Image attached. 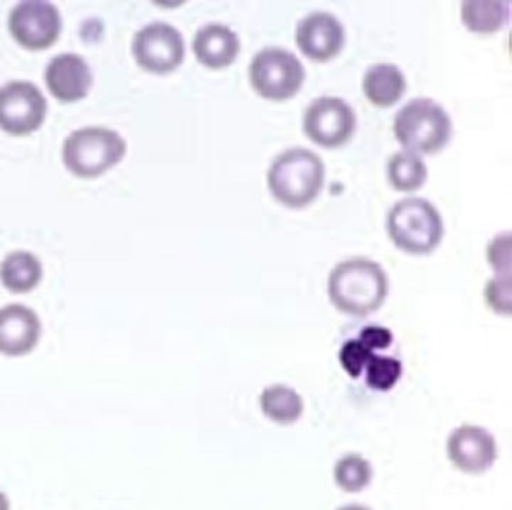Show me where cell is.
Listing matches in <instances>:
<instances>
[{
  "label": "cell",
  "mask_w": 512,
  "mask_h": 510,
  "mask_svg": "<svg viewBox=\"0 0 512 510\" xmlns=\"http://www.w3.org/2000/svg\"><path fill=\"white\" fill-rule=\"evenodd\" d=\"M47 116V99L35 84L11 81L0 87V128L14 137L38 131Z\"/></svg>",
  "instance_id": "obj_7"
},
{
  "label": "cell",
  "mask_w": 512,
  "mask_h": 510,
  "mask_svg": "<svg viewBox=\"0 0 512 510\" xmlns=\"http://www.w3.org/2000/svg\"><path fill=\"white\" fill-rule=\"evenodd\" d=\"M334 477L343 491L359 492L371 482L373 468L364 456L349 453L338 459L334 468Z\"/></svg>",
  "instance_id": "obj_21"
},
{
  "label": "cell",
  "mask_w": 512,
  "mask_h": 510,
  "mask_svg": "<svg viewBox=\"0 0 512 510\" xmlns=\"http://www.w3.org/2000/svg\"><path fill=\"white\" fill-rule=\"evenodd\" d=\"M11 36L26 50H47L56 44L62 32V18L53 3L43 0L22 2L11 11L8 20Z\"/></svg>",
  "instance_id": "obj_10"
},
{
  "label": "cell",
  "mask_w": 512,
  "mask_h": 510,
  "mask_svg": "<svg viewBox=\"0 0 512 510\" xmlns=\"http://www.w3.org/2000/svg\"><path fill=\"white\" fill-rule=\"evenodd\" d=\"M338 510H370L362 504H347V506L340 507Z\"/></svg>",
  "instance_id": "obj_28"
},
{
  "label": "cell",
  "mask_w": 512,
  "mask_h": 510,
  "mask_svg": "<svg viewBox=\"0 0 512 510\" xmlns=\"http://www.w3.org/2000/svg\"><path fill=\"white\" fill-rule=\"evenodd\" d=\"M133 54L137 65L145 71L157 75L170 74L184 62V38L176 27L158 21L137 32Z\"/></svg>",
  "instance_id": "obj_9"
},
{
  "label": "cell",
  "mask_w": 512,
  "mask_h": 510,
  "mask_svg": "<svg viewBox=\"0 0 512 510\" xmlns=\"http://www.w3.org/2000/svg\"><path fill=\"white\" fill-rule=\"evenodd\" d=\"M427 176V167L416 153L398 152L389 159L388 179L397 191H418L427 182Z\"/></svg>",
  "instance_id": "obj_20"
},
{
  "label": "cell",
  "mask_w": 512,
  "mask_h": 510,
  "mask_svg": "<svg viewBox=\"0 0 512 510\" xmlns=\"http://www.w3.org/2000/svg\"><path fill=\"white\" fill-rule=\"evenodd\" d=\"M446 452L449 461L463 473H484L496 461V440L482 426L461 425L449 434Z\"/></svg>",
  "instance_id": "obj_11"
},
{
  "label": "cell",
  "mask_w": 512,
  "mask_h": 510,
  "mask_svg": "<svg viewBox=\"0 0 512 510\" xmlns=\"http://www.w3.org/2000/svg\"><path fill=\"white\" fill-rule=\"evenodd\" d=\"M325 183V165L320 156L302 147L281 153L268 171V186L275 200L290 209L310 206Z\"/></svg>",
  "instance_id": "obj_2"
},
{
  "label": "cell",
  "mask_w": 512,
  "mask_h": 510,
  "mask_svg": "<svg viewBox=\"0 0 512 510\" xmlns=\"http://www.w3.org/2000/svg\"><path fill=\"white\" fill-rule=\"evenodd\" d=\"M394 134L406 152L433 155L448 144L452 122L433 99H412L395 116Z\"/></svg>",
  "instance_id": "obj_3"
},
{
  "label": "cell",
  "mask_w": 512,
  "mask_h": 510,
  "mask_svg": "<svg viewBox=\"0 0 512 510\" xmlns=\"http://www.w3.org/2000/svg\"><path fill=\"white\" fill-rule=\"evenodd\" d=\"M346 32L343 24L328 12H314L296 27V44L308 59L328 62L343 50Z\"/></svg>",
  "instance_id": "obj_12"
},
{
  "label": "cell",
  "mask_w": 512,
  "mask_h": 510,
  "mask_svg": "<svg viewBox=\"0 0 512 510\" xmlns=\"http://www.w3.org/2000/svg\"><path fill=\"white\" fill-rule=\"evenodd\" d=\"M356 114L344 99L322 96L314 99L304 114V132L325 149L344 146L355 134Z\"/></svg>",
  "instance_id": "obj_8"
},
{
  "label": "cell",
  "mask_w": 512,
  "mask_h": 510,
  "mask_svg": "<svg viewBox=\"0 0 512 510\" xmlns=\"http://www.w3.org/2000/svg\"><path fill=\"white\" fill-rule=\"evenodd\" d=\"M193 51L206 68L224 69L235 62L241 51V41L224 24H206L194 36Z\"/></svg>",
  "instance_id": "obj_15"
},
{
  "label": "cell",
  "mask_w": 512,
  "mask_h": 510,
  "mask_svg": "<svg viewBox=\"0 0 512 510\" xmlns=\"http://www.w3.org/2000/svg\"><path fill=\"white\" fill-rule=\"evenodd\" d=\"M358 338L373 351L386 350V348L391 347L392 341H394L391 330L380 326L364 327Z\"/></svg>",
  "instance_id": "obj_26"
},
{
  "label": "cell",
  "mask_w": 512,
  "mask_h": 510,
  "mask_svg": "<svg viewBox=\"0 0 512 510\" xmlns=\"http://www.w3.org/2000/svg\"><path fill=\"white\" fill-rule=\"evenodd\" d=\"M365 381L377 392H388L400 380L403 365L400 360L391 356H380L374 353L365 366Z\"/></svg>",
  "instance_id": "obj_22"
},
{
  "label": "cell",
  "mask_w": 512,
  "mask_h": 510,
  "mask_svg": "<svg viewBox=\"0 0 512 510\" xmlns=\"http://www.w3.org/2000/svg\"><path fill=\"white\" fill-rule=\"evenodd\" d=\"M376 351L364 344L361 339H349L340 350V363L352 378L361 377L368 360Z\"/></svg>",
  "instance_id": "obj_23"
},
{
  "label": "cell",
  "mask_w": 512,
  "mask_h": 510,
  "mask_svg": "<svg viewBox=\"0 0 512 510\" xmlns=\"http://www.w3.org/2000/svg\"><path fill=\"white\" fill-rule=\"evenodd\" d=\"M43 279V264L31 252L17 251L0 264V281L11 293H29Z\"/></svg>",
  "instance_id": "obj_17"
},
{
  "label": "cell",
  "mask_w": 512,
  "mask_h": 510,
  "mask_svg": "<svg viewBox=\"0 0 512 510\" xmlns=\"http://www.w3.org/2000/svg\"><path fill=\"white\" fill-rule=\"evenodd\" d=\"M41 338V321L37 312L25 305L0 309V353L10 357L26 356Z\"/></svg>",
  "instance_id": "obj_13"
},
{
  "label": "cell",
  "mask_w": 512,
  "mask_h": 510,
  "mask_svg": "<svg viewBox=\"0 0 512 510\" xmlns=\"http://www.w3.org/2000/svg\"><path fill=\"white\" fill-rule=\"evenodd\" d=\"M461 20L473 33H496L509 20V2H463Z\"/></svg>",
  "instance_id": "obj_19"
},
{
  "label": "cell",
  "mask_w": 512,
  "mask_h": 510,
  "mask_svg": "<svg viewBox=\"0 0 512 510\" xmlns=\"http://www.w3.org/2000/svg\"><path fill=\"white\" fill-rule=\"evenodd\" d=\"M362 90L365 98L376 107H391L403 98L406 92V78L398 66L379 63L365 72Z\"/></svg>",
  "instance_id": "obj_16"
},
{
  "label": "cell",
  "mask_w": 512,
  "mask_h": 510,
  "mask_svg": "<svg viewBox=\"0 0 512 510\" xmlns=\"http://www.w3.org/2000/svg\"><path fill=\"white\" fill-rule=\"evenodd\" d=\"M388 290L385 270L368 258L341 261L328 279V296L332 305L352 317H367L376 312L385 302Z\"/></svg>",
  "instance_id": "obj_1"
},
{
  "label": "cell",
  "mask_w": 512,
  "mask_h": 510,
  "mask_svg": "<svg viewBox=\"0 0 512 510\" xmlns=\"http://www.w3.org/2000/svg\"><path fill=\"white\" fill-rule=\"evenodd\" d=\"M262 413L277 425H293L304 413V399L286 384H272L260 395Z\"/></svg>",
  "instance_id": "obj_18"
},
{
  "label": "cell",
  "mask_w": 512,
  "mask_h": 510,
  "mask_svg": "<svg viewBox=\"0 0 512 510\" xmlns=\"http://www.w3.org/2000/svg\"><path fill=\"white\" fill-rule=\"evenodd\" d=\"M304 80L301 60L284 48H265L254 56L250 65L251 86L257 95L269 101L292 99L298 95Z\"/></svg>",
  "instance_id": "obj_6"
},
{
  "label": "cell",
  "mask_w": 512,
  "mask_h": 510,
  "mask_svg": "<svg viewBox=\"0 0 512 510\" xmlns=\"http://www.w3.org/2000/svg\"><path fill=\"white\" fill-rule=\"evenodd\" d=\"M485 302L497 314L511 312V276L496 275L485 287Z\"/></svg>",
  "instance_id": "obj_24"
},
{
  "label": "cell",
  "mask_w": 512,
  "mask_h": 510,
  "mask_svg": "<svg viewBox=\"0 0 512 510\" xmlns=\"http://www.w3.org/2000/svg\"><path fill=\"white\" fill-rule=\"evenodd\" d=\"M92 80L91 68L77 54H59L46 69L47 89L64 104L86 98Z\"/></svg>",
  "instance_id": "obj_14"
},
{
  "label": "cell",
  "mask_w": 512,
  "mask_h": 510,
  "mask_svg": "<svg viewBox=\"0 0 512 510\" xmlns=\"http://www.w3.org/2000/svg\"><path fill=\"white\" fill-rule=\"evenodd\" d=\"M127 143L118 132L89 126L73 132L65 140L64 164L74 176L95 179L122 161Z\"/></svg>",
  "instance_id": "obj_5"
},
{
  "label": "cell",
  "mask_w": 512,
  "mask_h": 510,
  "mask_svg": "<svg viewBox=\"0 0 512 510\" xmlns=\"http://www.w3.org/2000/svg\"><path fill=\"white\" fill-rule=\"evenodd\" d=\"M488 261L496 275H509L511 272V237L509 233L499 234L488 246Z\"/></svg>",
  "instance_id": "obj_25"
},
{
  "label": "cell",
  "mask_w": 512,
  "mask_h": 510,
  "mask_svg": "<svg viewBox=\"0 0 512 510\" xmlns=\"http://www.w3.org/2000/svg\"><path fill=\"white\" fill-rule=\"evenodd\" d=\"M0 510H10V500L2 491H0Z\"/></svg>",
  "instance_id": "obj_27"
},
{
  "label": "cell",
  "mask_w": 512,
  "mask_h": 510,
  "mask_svg": "<svg viewBox=\"0 0 512 510\" xmlns=\"http://www.w3.org/2000/svg\"><path fill=\"white\" fill-rule=\"evenodd\" d=\"M386 228L392 243L407 254H431L442 242V216L424 198L398 201L389 212Z\"/></svg>",
  "instance_id": "obj_4"
}]
</instances>
